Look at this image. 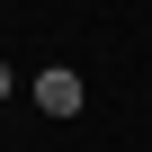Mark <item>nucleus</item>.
Segmentation results:
<instances>
[{"mask_svg": "<svg viewBox=\"0 0 152 152\" xmlns=\"http://www.w3.org/2000/svg\"><path fill=\"white\" fill-rule=\"evenodd\" d=\"M36 107L45 116H81V72H72V63H45L36 72Z\"/></svg>", "mask_w": 152, "mask_h": 152, "instance_id": "nucleus-1", "label": "nucleus"}, {"mask_svg": "<svg viewBox=\"0 0 152 152\" xmlns=\"http://www.w3.org/2000/svg\"><path fill=\"white\" fill-rule=\"evenodd\" d=\"M0 99H9V63H0Z\"/></svg>", "mask_w": 152, "mask_h": 152, "instance_id": "nucleus-2", "label": "nucleus"}]
</instances>
